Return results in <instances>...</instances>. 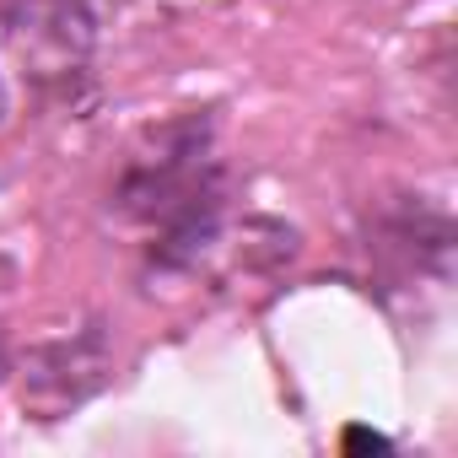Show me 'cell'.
I'll use <instances>...</instances> for the list:
<instances>
[{"label":"cell","instance_id":"1","mask_svg":"<svg viewBox=\"0 0 458 458\" xmlns=\"http://www.w3.org/2000/svg\"><path fill=\"white\" fill-rule=\"evenodd\" d=\"M119 216L151 226L157 270H189L221 238L226 178L210 157V119H173L146 157H135L114 189Z\"/></svg>","mask_w":458,"mask_h":458},{"label":"cell","instance_id":"2","mask_svg":"<svg viewBox=\"0 0 458 458\" xmlns=\"http://www.w3.org/2000/svg\"><path fill=\"white\" fill-rule=\"evenodd\" d=\"M114 372V356H108V340L103 329H81L71 340H55L44 351H33V367H28V383H22V404H33L44 420H60L65 410H76L81 399H92Z\"/></svg>","mask_w":458,"mask_h":458},{"label":"cell","instance_id":"3","mask_svg":"<svg viewBox=\"0 0 458 458\" xmlns=\"http://www.w3.org/2000/svg\"><path fill=\"white\" fill-rule=\"evenodd\" d=\"M361 447H372V453H388L394 442H388V437H377V431H367V426H351V431H345V453H361Z\"/></svg>","mask_w":458,"mask_h":458},{"label":"cell","instance_id":"4","mask_svg":"<svg viewBox=\"0 0 458 458\" xmlns=\"http://www.w3.org/2000/svg\"><path fill=\"white\" fill-rule=\"evenodd\" d=\"M6 367H12V351H6V335H0V377H6Z\"/></svg>","mask_w":458,"mask_h":458}]
</instances>
